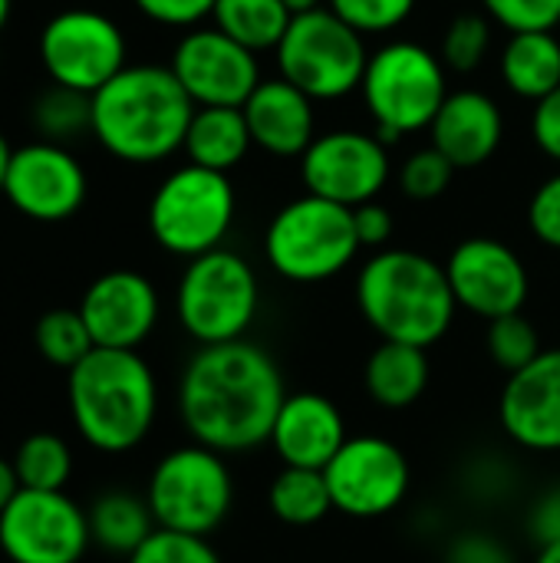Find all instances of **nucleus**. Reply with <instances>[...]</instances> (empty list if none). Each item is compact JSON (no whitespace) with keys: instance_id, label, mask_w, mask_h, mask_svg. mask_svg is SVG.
I'll return each mask as SVG.
<instances>
[{"instance_id":"nucleus-1","label":"nucleus","mask_w":560,"mask_h":563,"mask_svg":"<svg viewBox=\"0 0 560 563\" xmlns=\"http://www.w3.org/2000/svg\"><path fill=\"white\" fill-rule=\"evenodd\" d=\"M284 376L267 350L248 340L201 346L178 383V412L191 439L221 455L271 442L284 406Z\"/></svg>"},{"instance_id":"nucleus-2","label":"nucleus","mask_w":560,"mask_h":563,"mask_svg":"<svg viewBox=\"0 0 560 563\" xmlns=\"http://www.w3.org/2000/svg\"><path fill=\"white\" fill-rule=\"evenodd\" d=\"M195 102L168 66H125L92 96V132L119 162L152 165L185 148Z\"/></svg>"},{"instance_id":"nucleus-3","label":"nucleus","mask_w":560,"mask_h":563,"mask_svg":"<svg viewBox=\"0 0 560 563\" xmlns=\"http://www.w3.org/2000/svg\"><path fill=\"white\" fill-rule=\"evenodd\" d=\"M356 307L363 320L389 343L429 350L455 320V294L446 264L406 247L373 254L356 277Z\"/></svg>"},{"instance_id":"nucleus-4","label":"nucleus","mask_w":560,"mask_h":563,"mask_svg":"<svg viewBox=\"0 0 560 563\" xmlns=\"http://www.w3.org/2000/svg\"><path fill=\"white\" fill-rule=\"evenodd\" d=\"M69 416L96 452L119 455L145 442L158 416L152 366L135 350H92L69 369Z\"/></svg>"},{"instance_id":"nucleus-5","label":"nucleus","mask_w":560,"mask_h":563,"mask_svg":"<svg viewBox=\"0 0 560 563\" xmlns=\"http://www.w3.org/2000/svg\"><path fill=\"white\" fill-rule=\"evenodd\" d=\"M360 92L380 139H403L429 129L452 89L446 63L432 49L416 40H393L370 53Z\"/></svg>"},{"instance_id":"nucleus-6","label":"nucleus","mask_w":560,"mask_h":563,"mask_svg":"<svg viewBox=\"0 0 560 563\" xmlns=\"http://www.w3.org/2000/svg\"><path fill=\"white\" fill-rule=\"evenodd\" d=\"M360 251L353 208L300 195L287 201L267 224L264 254L274 274L290 284H320L343 274Z\"/></svg>"},{"instance_id":"nucleus-7","label":"nucleus","mask_w":560,"mask_h":563,"mask_svg":"<svg viewBox=\"0 0 560 563\" xmlns=\"http://www.w3.org/2000/svg\"><path fill=\"white\" fill-rule=\"evenodd\" d=\"M234 185L224 172L201 165L175 168L149 201V231L155 244L175 257H201L218 251L234 224Z\"/></svg>"},{"instance_id":"nucleus-8","label":"nucleus","mask_w":560,"mask_h":563,"mask_svg":"<svg viewBox=\"0 0 560 563\" xmlns=\"http://www.w3.org/2000/svg\"><path fill=\"white\" fill-rule=\"evenodd\" d=\"M257 300L254 267L241 254L218 247L188 261L175 290V313L191 340L215 346L244 340L257 317Z\"/></svg>"},{"instance_id":"nucleus-9","label":"nucleus","mask_w":560,"mask_h":563,"mask_svg":"<svg viewBox=\"0 0 560 563\" xmlns=\"http://www.w3.org/2000/svg\"><path fill=\"white\" fill-rule=\"evenodd\" d=\"M277 53L281 79L314 102H333L360 89L370 53L363 33L347 26L330 7L294 13Z\"/></svg>"},{"instance_id":"nucleus-10","label":"nucleus","mask_w":560,"mask_h":563,"mask_svg":"<svg viewBox=\"0 0 560 563\" xmlns=\"http://www.w3.org/2000/svg\"><path fill=\"white\" fill-rule=\"evenodd\" d=\"M145 501L162 531L208 538L234 505V482L221 452L195 442L168 452L155 465Z\"/></svg>"},{"instance_id":"nucleus-11","label":"nucleus","mask_w":560,"mask_h":563,"mask_svg":"<svg viewBox=\"0 0 560 563\" xmlns=\"http://www.w3.org/2000/svg\"><path fill=\"white\" fill-rule=\"evenodd\" d=\"M40 59L53 86L96 96L125 69V36L106 13L63 10L40 33Z\"/></svg>"},{"instance_id":"nucleus-12","label":"nucleus","mask_w":560,"mask_h":563,"mask_svg":"<svg viewBox=\"0 0 560 563\" xmlns=\"http://www.w3.org/2000/svg\"><path fill=\"white\" fill-rule=\"evenodd\" d=\"M89 541L86 511L63 492L20 488L0 515V551L10 563H79Z\"/></svg>"},{"instance_id":"nucleus-13","label":"nucleus","mask_w":560,"mask_h":563,"mask_svg":"<svg viewBox=\"0 0 560 563\" xmlns=\"http://www.w3.org/2000/svg\"><path fill=\"white\" fill-rule=\"evenodd\" d=\"M333 511L347 518H383L409 495V462L399 445L380 435H353L323 468Z\"/></svg>"},{"instance_id":"nucleus-14","label":"nucleus","mask_w":560,"mask_h":563,"mask_svg":"<svg viewBox=\"0 0 560 563\" xmlns=\"http://www.w3.org/2000/svg\"><path fill=\"white\" fill-rule=\"evenodd\" d=\"M300 178L307 195L360 208L376 201L389 181V155L380 135L360 129H333L310 142L300 155Z\"/></svg>"},{"instance_id":"nucleus-15","label":"nucleus","mask_w":560,"mask_h":563,"mask_svg":"<svg viewBox=\"0 0 560 563\" xmlns=\"http://www.w3.org/2000/svg\"><path fill=\"white\" fill-rule=\"evenodd\" d=\"M168 69L175 73L195 109L201 106L241 109L251 99V92L261 86L257 53L231 40L218 26L188 30L178 40Z\"/></svg>"},{"instance_id":"nucleus-16","label":"nucleus","mask_w":560,"mask_h":563,"mask_svg":"<svg viewBox=\"0 0 560 563\" xmlns=\"http://www.w3.org/2000/svg\"><path fill=\"white\" fill-rule=\"evenodd\" d=\"M446 277L455 303L488 323L521 313L531 287L525 261L495 238H469L455 244L446 261Z\"/></svg>"},{"instance_id":"nucleus-17","label":"nucleus","mask_w":560,"mask_h":563,"mask_svg":"<svg viewBox=\"0 0 560 563\" xmlns=\"http://www.w3.org/2000/svg\"><path fill=\"white\" fill-rule=\"evenodd\" d=\"M3 195L33 221H66L86 201V172L66 148L33 142L13 152Z\"/></svg>"},{"instance_id":"nucleus-18","label":"nucleus","mask_w":560,"mask_h":563,"mask_svg":"<svg viewBox=\"0 0 560 563\" xmlns=\"http://www.w3.org/2000/svg\"><path fill=\"white\" fill-rule=\"evenodd\" d=\"M79 313L99 350H139L158 323V294L139 271H109L86 287Z\"/></svg>"},{"instance_id":"nucleus-19","label":"nucleus","mask_w":560,"mask_h":563,"mask_svg":"<svg viewBox=\"0 0 560 563\" xmlns=\"http://www.w3.org/2000/svg\"><path fill=\"white\" fill-rule=\"evenodd\" d=\"M498 416L521 449L560 452V350H545L505 383Z\"/></svg>"},{"instance_id":"nucleus-20","label":"nucleus","mask_w":560,"mask_h":563,"mask_svg":"<svg viewBox=\"0 0 560 563\" xmlns=\"http://www.w3.org/2000/svg\"><path fill=\"white\" fill-rule=\"evenodd\" d=\"M347 422L340 409L320 393H294L284 399L271 445L284 468H317L323 472L333 455L347 445Z\"/></svg>"},{"instance_id":"nucleus-21","label":"nucleus","mask_w":560,"mask_h":563,"mask_svg":"<svg viewBox=\"0 0 560 563\" xmlns=\"http://www.w3.org/2000/svg\"><path fill=\"white\" fill-rule=\"evenodd\" d=\"M432 148H439L455 168H479L485 165L505 135L502 106L482 89H452L436 112L432 125Z\"/></svg>"},{"instance_id":"nucleus-22","label":"nucleus","mask_w":560,"mask_h":563,"mask_svg":"<svg viewBox=\"0 0 560 563\" xmlns=\"http://www.w3.org/2000/svg\"><path fill=\"white\" fill-rule=\"evenodd\" d=\"M241 109L254 145L274 158H300L317 139L314 99L281 76L261 79V86Z\"/></svg>"},{"instance_id":"nucleus-23","label":"nucleus","mask_w":560,"mask_h":563,"mask_svg":"<svg viewBox=\"0 0 560 563\" xmlns=\"http://www.w3.org/2000/svg\"><path fill=\"white\" fill-rule=\"evenodd\" d=\"M363 383L376 406L389 412L409 409L429 386V356L422 346L383 340L366 360Z\"/></svg>"},{"instance_id":"nucleus-24","label":"nucleus","mask_w":560,"mask_h":563,"mask_svg":"<svg viewBox=\"0 0 560 563\" xmlns=\"http://www.w3.org/2000/svg\"><path fill=\"white\" fill-rule=\"evenodd\" d=\"M251 145L254 139H251L244 109H231V106L195 109L188 135H185V155L191 165L228 175L234 165L248 158Z\"/></svg>"},{"instance_id":"nucleus-25","label":"nucleus","mask_w":560,"mask_h":563,"mask_svg":"<svg viewBox=\"0 0 560 563\" xmlns=\"http://www.w3.org/2000/svg\"><path fill=\"white\" fill-rule=\"evenodd\" d=\"M505 86L528 102H541L560 86V40L554 30L512 33L502 49Z\"/></svg>"},{"instance_id":"nucleus-26","label":"nucleus","mask_w":560,"mask_h":563,"mask_svg":"<svg viewBox=\"0 0 560 563\" xmlns=\"http://www.w3.org/2000/svg\"><path fill=\"white\" fill-rule=\"evenodd\" d=\"M86 518H89L92 541L102 551L125 554V558H132L158 531L149 501L125 495V492H109V495L96 498L92 508L86 511Z\"/></svg>"},{"instance_id":"nucleus-27","label":"nucleus","mask_w":560,"mask_h":563,"mask_svg":"<svg viewBox=\"0 0 560 563\" xmlns=\"http://www.w3.org/2000/svg\"><path fill=\"white\" fill-rule=\"evenodd\" d=\"M211 20L251 53H264L281 46L294 13L284 0H218Z\"/></svg>"},{"instance_id":"nucleus-28","label":"nucleus","mask_w":560,"mask_h":563,"mask_svg":"<svg viewBox=\"0 0 560 563\" xmlns=\"http://www.w3.org/2000/svg\"><path fill=\"white\" fill-rule=\"evenodd\" d=\"M271 511L290 528H310L333 511V498L323 472L317 468H284L267 492Z\"/></svg>"},{"instance_id":"nucleus-29","label":"nucleus","mask_w":560,"mask_h":563,"mask_svg":"<svg viewBox=\"0 0 560 563\" xmlns=\"http://www.w3.org/2000/svg\"><path fill=\"white\" fill-rule=\"evenodd\" d=\"M13 472L20 488L30 492H63L73 475V452L53 432H36L20 442L13 455Z\"/></svg>"},{"instance_id":"nucleus-30","label":"nucleus","mask_w":560,"mask_h":563,"mask_svg":"<svg viewBox=\"0 0 560 563\" xmlns=\"http://www.w3.org/2000/svg\"><path fill=\"white\" fill-rule=\"evenodd\" d=\"M33 343L40 350V356L53 366H63V369H73L79 366L92 350V336H89V327L83 320L79 310H50L36 320L33 327Z\"/></svg>"},{"instance_id":"nucleus-31","label":"nucleus","mask_w":560,"mask_h":563,"mask_svg":"<svg viewBox=\"0 0 560 563\" xmlns=\"http://www.w3.org/2000/svg\"><path fill=\"white\" fill-rule=\"evenodd\" d=\"M492 49V20L485 13H459L442 33L439 59L446 69L455 73H472L485 63Z\"/></svg>"},{"instance_id":"nucleus-32","label":"nucleus","mask_w":560,"mask_h":563,"mask_svg":"<svg viewBox=\"0 0 560 563\" xmlns=\"http://www.w3.org/2000/svg\"><path fill=\"white\" fill-rule=\"evenodd\" d=\"M33 122L50 139L79 135L83 129H92V96L66 89V86H53L50 92H43L36 99Z\"/></svg>"},{"instance_id":"nucleus-33","label":"nucleus","mask_w":560,"mask_h":563,"mask_svg":"<svg viewBox=\"0 0 560 563\" xmlns=\"http://www.w3.org/2000/svg\"><path fill=\"white\" fill-rule=\"evenodd\" d=\"M488 353L495 360V366H502L505 373H521L525 366H531L545 350L538 340V330L531 327V320H525L521 313H508L488 323Z\"/></svg>"},{"instance_id":"nucleus-34","label":"nucleus","mask_w":560,"mask_h":563,"mask_svg":"<svg viewBox=\"0 0 560 563\" xmlns=\"http://www.w3.org/2000/svg\"><path fill=\"white\" fill-rule=\"evenodd\" d=\"M327 7L356 33L380 36L403 26L416 10V0H327Z\"/></svg>"},{"instance_id":"nucleus-35","label":"nucleus","mask_w":560,"mask_h":563,"mask_svg":"<svg viewBox=\"0 0 560 563\" xmlns=\"http://www.w3.org/2000/svg\"><path fill=\"white\" fill-rule=\"evenodd\" d=\"M452 172L455 165L439 152V148H419L403 162L399 172V185L413 201H432L439 198L449 185H452Z\"/></svg>"},{"instance_id":"nucleus-36","label":"nucleus","mask_w":560,"mask_h":563,"mask_svg":"<svg viewBox=\"0 0 560 563\" xmlns=\"http://www.w3.org/2000/svg\"><path fill=\"white\" fill-rule=\"evenodd\" d=\"M129 563H221L218 551L208 544V538L195 534H175V531H155Z\"/></svg>"},{"instance_id":"nucleus-37","label":"nucleus","mask_w":560,"mask_h":563,"mask_svg":"<svg viewBox=\"0 0 560 563\" xmlns=\"http://www.w3.org/2000/svg\"><path fill=\"white\" fill-rule=\"evenodd\" d=\"M485 16L508 33L554 30L560 23V0H482Z\"/></svg>"},{"instance_id":"nucleus-38","label":"nucleus","mask_w":560,"mask_h":563,"mask_svg":"<svg viewBox=\"0 0 560 563\" xmlns=\"http://www.w3.org/2000/svg\"><path fill=\"white\" fill-rule=\"evenodd\" d=\"M528 224H531V234L560 251V172H554L551 178H545L538 185V191L531 195L528 201Z\"/></svg>"},{"instance_id":"nucleus-39","label":"nucleus","mask_w":560,"mask_h":563,"mask_svg":"<svg viewBox=\"0 0 560 563\" xmlns=\"http://www.w3.org/2000/svg\"><path fill=\"white\" fill-rule=\"evenodd\" d=\"M446 563H515V554L488 531H465L449 544Z\"/></svg>"},{"instance_id":"nucleus-40","label":"nucleus","mask_w":560,"mask_h":563,"mask_svg":"<svg viewBox=\"0 0 560 563\" xmlns=\"http://www.w3.org/2000/svg\"><path fill=\"white\" fill-rule=\"evenodd\" d=\"M149 20L165 26H195L211 16L218 0H132Z\"/></svg>"},{"instance_id":"nucleus-41","label":"nucleus","mask_w":560,"mask_h":563,"mask_svg":"<svg viewBox=\"0 0 560 563\" xmlns=\"http://www.w3.org/2000/svg\"><path fill=\"white\" fill-rule=\"evenodd\" d=\"M531 135H535V145L560 165V86L545 96L541 102H535V112H531Z\"/></svg>"},{"instance_id":"nucleus-42","label":"nucleus","mask_w":560,"mask_h":563,"mask_svg":"<svg viewBox=\"0 0 560 563\" xmlns=\"http://www.w3.org/2000/svg\"><path fill=\"white\" fill-rule=\"evenodd\" d=\"M353 228L360 247H383L393 238V214L380 201H366L353 208Z\"/></svg>"},{"instance_id":"nucleus-43","label":"nucleus","mask_w":560,"mask_h":563,"mask_svg":"<svg viewBox=\"0 0 560 563\" xmlns=\"http://www.w3.org/2000/svg\"><path fill=\"white\" fill-rule=\"evenodd\" d=\"M528 531L538 541V548L560 544V488L545 492L531 505V511H528Z\"/></svg>"},{"instance_id":"nucleus-44","label":"nucleus","mask_w":560,"mask_h":563,"mask_svg":"<svg viewBox=\"0 0 560 563\" xmlns=\"http://www.w3.org/2000/svg\"><path fill=\"white\" fill-rule=\"evenodd\" d=\"M20 492V482H17V472H13V462L0 459V515L3 508L13 501V495Z\"/></svg>"},{"instance_id":"nucleus-45","label":"nucleus","mask_w":560,"mask_h":563,"mask_svg":"<svg viewBox=\"0 0 560 563\" xmlns=\"http://www.w3.org/2000/svg\"><path fill=\"white\" fill-rule=\"evenodd\" d=\"M10 162H13V148H10V142H7V139L0 135V191H3V181H7Z\"/></svg>"},{"instance_id":"nucleus-46","label":"nucleus","mask_w":560,"mask_h":563,"mask_svg":"<svg viewBox=\"0 0 560 563\" xmlns=\"http://www.w3.org/2000/svg\"><path fill=\"white\" fill-rule=\"evenodd\" d=\"M290 7V13H307V10H317L323 7V0H284Z\"/></svg>"},{"instance_id":"nucleus-47","label":"nucleus","mask_w":560,"mask_h":563,"mask_svg":"<svg viewBox=\"0 0 560 563\" xmlns=\"http://www.w3.org/2000/svg\"><path fill=\"white\" fill-rule=\"evenodd\" d=\"M535 563H560V544H548L538 551V561Z\"/></svg>"},{"instance_id":"nucleus-48","label":"nucleus","mask_w":560,"mask_h":563,"mask_svg":"<svg viewBox=\"0 0 560 563\" xmlns=\"http://www.w3.org/2000/svg\"><path fill=\"white\" fill-rule=\"evenodd\" d=\"M7 16H10V0H0V33L7 26Z\"/></svg>"}]
</instances>
